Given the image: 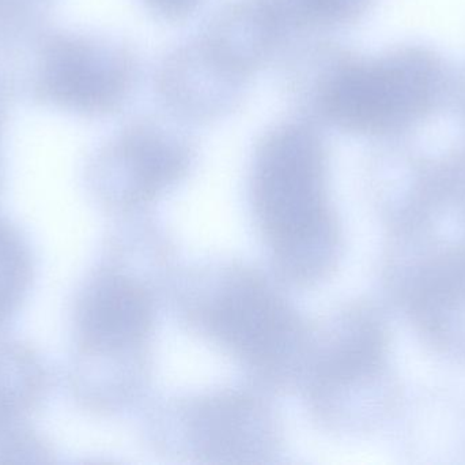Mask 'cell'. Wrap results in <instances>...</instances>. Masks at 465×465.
Listing matches in <instances>:
<instances>
[{
	"mask_svg": "<svg viewBox=\"0 0 465 465\" xmlns=\"http://www.w3.org/2000/svg\"><path fill=\"white\" fill-rule=\"evenodd\" d=\"M254 204L268 237L284 248L313 242L325 226V161L317 136L286 126L268 136L254 171Z\"/></svg>",
	"mask_w": 465,
	"mask_h": 465,
	"instance_id": "1",
	"label": "cell"
},
{
	"mask_svg": "<svg viewBox=\"0 0 465 465\" xmlns=\"http://www.w3.org/2000/svg\"><path fill=\"white\" fill-rule=\"evenodd\" d=\"M130 82V63L116 46L65 32L38 41L32 90L41 104L75 114H104L122 103Z\"/></svg>",
	"mask_w": 465,
	"mask_h": 465,
	"instance_id": "2",
	"label": "cell"
},
{
	"mask_svg": "<svg viewBox=\"0 0 465 465\" xmlns=\"http://www.w3.org/2000/svg\"><path fill=\"white\" fill-rule=\"evenodd\" d=\"M428 76L415 60H382L339 71L324 92V108L343 127L379 131L395 127L422 111Z\"/></svg>",
	"mask_w": 465,
	"mask_h": 465,
	"instance_id": "3",
	"label": "cell"
},
{
	"mask_svg": "<svg viewBox=\"0 0 465 465\" xmlns=\"http://www.w3.org/2000/svg\"><path fill=\"white\" fill-rule=\"evenodd\" d=\"M223 341L254 362L281 355L290 339V317L282 303L253 278L229 287L213 311Z\"/></svg>",
	"mask_w": 465,
	"mask_h": 465,
	"instance_id": "4",
	"label": "cell"
},
{
	"mask_svg": "<svg viewBox=\"0 0 465 465\" xmlns=\"http://www.w3.org/2000/svg\"><path fill=\"white\" fill-rule=\"evenodd\" d=\"M149 324L143 294L131 281L106 275L87 287L76 310L84 351L108 352L138 341Z\"/></svg>",
	"mask_w": 465,
	"mask_h": 465,
	"instance_id": "5",
	"label": "cell"
},
{
	"mask_svg": "<svg viewBox=\"0 0 465 465\" xmlns=\"http://www.w3.org/2000/svg\"><path fill=\"white\" fill-rule=\"evenodd\" d=\"M45 376L37 358L21 346H0V433L40 401Z\"/></svg>",
	"mask_w": 465,
	"mask_h": 465,
	"instance_id": "6",
	"label": "cell"
},
{
	"mask_svg": "<svg viewBox=\"0 0 465 465\" xmlns=\"http://www.w3.org/2000/svg\"><path fill=\"white\" fill-rule=\"evenodd\" d=\"M32 276L29 248L14 227L0 218V324L15 313Z\"/></svg>",
	"mask_w": 465,
	"mask_h": 465,
	"instance_id": "7",
	"label": "cell"
},
{
	"mask_svg": "<svg viewBox=\"0 0 465 465\" xmlns=\"http://www.w3.org/2000/svg\"><path fill=\"white\" fill-rule=\"evenodd\" d=\"M52 0H0V43L37 26Z\"/></svg>",
	"mask_w": 465,
	"mask_h": 465,
	"instance_id": "8",
	"label": "cell"
},
{
	"mask_svg": "<svg viewBox=\"0 0 465 465\" xmlns=\"http://www.w3.org/2000/svg\"><path fill=\"white\" fill-rule=\"evenodd\" d=\"M155 10L169 16H182L193 10L199 0H147Z\"/></svg>",
	"mask_w": 465,
	"mask_h": 465,
	"instance_id": "9",
	"label": "cell"
},
{
	"mask_svg": "<svg viewBox=\"0 0 465 465\" xmlns=\"http://www.w3.org/2000/svg\"><path fill=\"white\" fill-rule=\"evenodd\" d=\"M3 123L5 122H2V120H0V130H2ZM0 180H2V175H0Z\"/></svg>",
	"mask_w": 465,
	"mask_h": 465,
	"instance_id": "10",
	"label": "cell"
}]
</instances>
